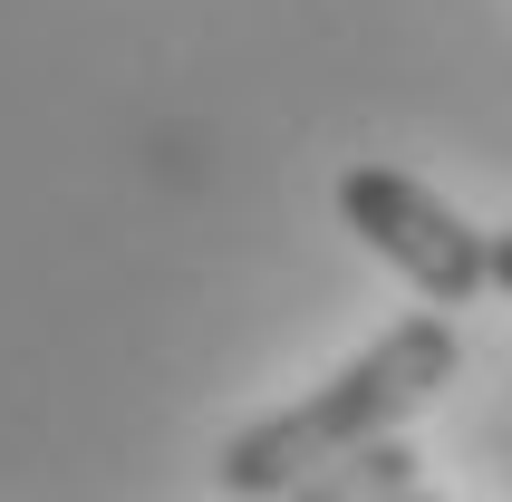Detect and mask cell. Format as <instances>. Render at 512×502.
Listing matches in <instances>:
<instances>
[{
  "label": "cell",
  "instance_id": "obj_1",
  "mask_svg": "<svg viewBox=\"0 0 512 502\" xmlns=\"http://www.w3.org/2000/svg\"><path fill=\"white\" fill-rule=\"evenodd\" d=\"M455 367H464L455 319H445V309H416V319H397L387 338H368L319 396L242 425L213 474H223V493H310L339 454H358L368 435H397L426 396H445Z\"/></svg>",
  "mask_w": 512,
  "mask_h": 502
},
{
  "label": "cell",
  "instance_id": "obj_2",
  "mask_svg": "<svg viewBox=\"0 0 512 502\" xmlns=\"http://www.w3.org/2000/svg\"><path fill=\"white\" fill-rule=\"evenodd\" d=\"M339 223L426 290L435 309H464L493 290V232H474L445 194H426L406 165H348L339 174Z\"/></svg>",
  "mask_w": 512,
  "mask_h": 502
},
{
  "label": "cell",
  "instance_id": "obj_3",
  "mask_svg": "<svg viewBox=\"0 0 512 502\" xmlns=\"http://www.w3.org/2000/svg\"><path fill=\"white\" fill-rule=\"evenodd\" d=\"M310 493H329V502H348V493H416V454L387 445V435H368V445L339 454V464H329Z\"/></svg>",
  "mask_w": 512,
  "mask_h": 502
},
{
  "label": "cell",
  "instance_id": "obj_4",
  "mask_svg": "<svg viewBox=\"0 0 512 502\" xmlns=\"http://www.w3.org/2000/svg\"><path fill=\"white\" fill-rule=\"evenodd\" d=\"M493 290H512V232H493Z\"/></svg>",
  "mask_w": 512,
  "mask_h": 502
}]
</instances>
